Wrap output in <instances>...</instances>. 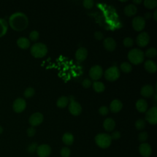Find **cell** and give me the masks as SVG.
Segmentation results:
<instances>
[{"label":"cell","mask_w":157,"mask_h":157,"mask_svg":"<svg viewBox=\"0 0 157 157\" xmlns=\"http://www.w3.org/2000/svg\"><path fill=\"white\" fill-rule=\"evenodd\" d=\"M9 23L13 29L22 31L27 27L28 20L27 17L23 13L15 12L10 16Z\"/></svg>","instance_id":"6da1fadb"},{"label":"cell","mask_w":157,"mask_h":157,"mask_svg":"<svg viewBox=\"0 0 157 157\" xmlns=\"http://www.w3.org/2000/svg\"><path fill=\"white\" fill-rule=\"evenodd\" d=\"M144 56L143 51L139 48L131 49L128 53V59L132 64L135 65L142 63L144 59Z\"/></svg>","instance_id":"7a4b0ae2"},{"label":"cell","mask_w":157,"mask_h":157,"mask_svg":"<svg viewBox=\"0 0 157 157\" xmlns=\"http://www.w3.org/2000/svg\"><path fill=\"white\" fill-rule=\"evenodd\" d=\"M94 140L95 143L99 147L105 149L110 146L112 140L110 134L106 133H99L95 136Z\"/></svg>","instance_id":"3957f363"},{"label":"cell","mask_w":157,"mask_h":157,"mask_svg":"<svg viewBox=\"0 0 157 157\" xmlns=\"http://www.w3.org/2000/svg\"><path fill=\"white\" fill-rule=\"evenodd\" d=\"M48 49L45 44L38 42L33 44L30 49L31 55L37 58H42L46 55Z\"/></svg>","instance_id":"277c9868"},{"label":"cell","mask_w":157,"mask_h":157,"mask_svg":"<svg viewBox=\"0 0 157 157\" xmlns=\"http://www.w3.org/2000/svg\"><path fill=\"white\" fill-rule=\"evenodd\" d=\"M120 75V72L118 67L115 66L109 67L104 72V77L106 80L113 82L117 80Z\"/></svg>","instance_id":"5b68a950"},{"label":"cell","mask_w":157,"mask_h":157,"mask_svg":"<svg viewBox=\"0 0 157 157\" xmlns=\"http://www.w3.org/2000/svg\"><path fill=\"white\" fill-rule=\"evenodd\" d=\"M145 118L151 124H156L157 123V107L154 106L145 112Z\"/></svg>","instance_id":"8992f818"},{"label":"cell","mask_w":157,"mask_h":157,"mask_svg":"<svg viewBox=\"0 0 157 157\" xmlns=\"http://www.w3.org/2000/svg\"><path fill=\"white\" fill-rule=\"evenodd\" d=\"M36 153L39 157H48L52 153V148L48 144H40L38 145L36 150Z\"/></svg>","instance_id":"52a82bcc"},{"label":"cell","mask_w":157,"mask_h":157,"mask_svg":"<svg viewBox=\"0 0 157 157\" xmlns=\"http://www.w3.org/2000/svg\"><path fill=\"white\" fill-rule=\"evenodd\" d=\"M103 71L102 67L99 65L92 66L89 71V75L94 80H98L102 77Z\"/></svg>","instance_id":"ba28073f"},{"label":"cell","mask_w":157,"mask_h":157,"mask_svg":"<svg viewBox=\"0 0 157 157\" xmlns=\"http://www.w3.org/2000/svg\"><path fill=\"white\" fill-rule=\"evenodd\" d=\"M26 107V101L24 99L21 98H17L13 101V105H12L13 110L16 113L22 112L25 109Z\"/></svg>","instance_id":"9c48e42d"},{"label":"cell","mask_w":157,"mask_h":157,"mask_svg":"<svg viewBox=\"0 0 157 157\" xmlns=\"http://www.w3.org/2000/svg\"><path fill=\"white\" fill-rule=\"evenodd\" d=\"M132 26L135 31H140L145 28V20L142 17H135L132 21Z\"/></svg>","instance_id":"30bf717a"},{"label":"cell","mask_w":157,"mask_h":157,"mask_svg":"<svg viewBox=\"0 0 157 157\" xmlns=\"http://www.w3.org/2000/svg\"><path fill=\"white\" fill-rule=\"evenodd\" d=\"M44 120L43 115L40 112H36L33 113L29 118V123L31 126L34 127L40 124Z\"/></svg>","instance_id":"8fae6325"},{"label":"cell","mask_w":157,"mask_h":157,"mask_svg":"<svg viewBox=\"0 0 157 157\" xmlns=\"http://www.w3.org/2000/svg\"><path fill=\"white\" fill-rule=\"evenodd\" d=\"M150 41V36L146 32H142L136 37V43L140 47H144L148 45Z\"/></svg>","instance_id":"7c38bea8"},{"label":"cell","mask_w":157,"mask_h":157,"mask_svg":"<svg viewBox=\"0 0 157 157\" xmlns=\"http://www.w3.org/2000/svg\"><path fill=\"white\" fill-rule=\"evenodd\" d=\"M139 151L143 157H149L152 153V148L149 144L144 142L139 146Z\"/></svg>","instance_id":"4fadbf2b"},{"label":"cell","mask_w":157,"mask_h":157,"mask_svg":"<svg viewBox=\"0 0 157 157\" xmlns=\"http://www.w3.org/2000/svg\"><path fill=\"white\" fill-rule=\"evenodd\" d=\"M69 111L72 115L77 116L82 112V106L75 101H71L69 104Z\"/></svg>","instance_id":"5bb4252c"},{"label":"cell","mask_w":157,"mask_h":157,"mask_svg":"<svg viewBox=\"0 0 157 157\" xmlns=\"http://www.w3.org/2000/svg\"><path fill=\"white\" fill-rule=\"evenodd\" d=\"M155 90L151 85H145L140 89V94L145 98H150L155 94Z\"/></svg>","instance_id":"9a60e30c"},{"label":"cell","mask_w":157,"mask_h":157,"mask_svg":"<svg viewBox=\"0 0 157 157\" xmlns=\"http://www.w3.org/2000/svg\"><path fill=\"white\" fill-rule=\"evenodd\" d=\"M103 45L107 50L112 52L115 49L117 44L112 37H107L103 41Z\"/></svg>","instance_id":"2e32d148"},{"label":"cell","mask_w":157,"mask_h":157,"mask_svg":"<svg viewBox=\"0 0 157 157\" xmlns=\"http://www.w3.org/2000/svg\"><path fill=\"white\" fill-rule=\"evenodd\" d=\"M87 55H88V51L84 47L78 48L75 53V56L76 59L80 62H82L85 61L87 57Z\"/></svg>","instance_id":"e0dca14e"},{"label":"cell","mask_w":157,"mask_h":157,"mask_svg":"<svg viewBox=\"0 0 157 157\" xmlns=\"http://www.w3.org/2000/svg\"><path fill=\"white\" fill-rule=\"evenodd\" d=\"M137 110L140 113H144L147 110L148 104L144 99H139L136 103Z\"/></svg>","instance_id":"ac0fdd59"},{"label":"cell","mask_w":157,"mask_h":157,"mask_svg":"<svg viewBox=\"0 0 157 157\" xmlns=\"http://www.w3.org/2000/svg\"><path fill=\"white\" fill-rule=\"evenodd\" d=\"M137 12V8L136 5L132 4H129L125 6L124 8V13L128 17H132L136 14Z\"/></svg>","instance_id":"d6986e66"},{"label":"cell","mask_w":157,"mask_h":157,"mask_svg":"<svg viewBox=\"0 0 157 157\" xmlns=\"http://www.w3.org/2000/svg\"><path fill=\"white\" fill-rule=\"evenodd\" d=\"M103 127L104 129L108 132L112 131L115 127V122L111 118H106L103 122Z\"/></svg>","instance_id":"ffe728a7"},{"label":"cell","mask_w":157,"mask_h":157,"mask_svg":"<svg viewBox=\"0 0 157 157\" xmlns=\"http://www.w3.org/2000/svg\"><path fill=\"white\" fill-rule=\"evenodd\" d=\"M144 68L149 73H155L157 69V66L155 61L148 59L144 63Z\"/></svg>","instance_id":"44dd1931"},{"label":"cell","mask_w":157,"mask_h":157,"mask_svg":"<svg viewBox=\"0 0 157 157\" xmlns=\"http://www.w3.org/2000/svg\"><path fill=\"white\" fill-rule=\"evenodd\" d=\"M123 107L122 102L118 99L113 100L110 104V109L113 113H117L121 110Z\"/></svg>","instance_id":"7402d4cb"},{"label":"cell","mask_w":157,"mask_h":157,"mask_svg":"<svg viewBox=\"0 0 157 157\" xmlns=\"http://www.w3.org/2000/svg\"><path fill=\"white\" fill-rule=\"evenodd\" d=\"M17 44L21 49H27L30 46V42L26 37H20L17 39Z\"/></svg>","instance_id":"603a6c76"},{"label":"cell","mask_w":157,"mask_h":157,"mask_svg":"<svg viewBox=\"0 0 157 157\" xmlns=\"http://www.w3.org/2000/svg\"><path fill=\"white\" fill-rule=\"evenodd\" d=\"M62 141L66 145H71L74 143V137L71 132H66L63 135Z\"/></svg>","instance_id":"cb8c5ba5"},{"label":"cell","mask_w":157,"mask_h":157,"mask_svg":"<svg viewBox=\"0 0 157 157\" xmlns=\"http://www.w3.org/2000/svg\"><path fill=\"white\" fill-rule=\"evenodd\" d=\"M8 30V23L6 20L0 18V37L4 36Z\"/></svg>","instance_id":"d4e9b609"},{"label":"cell","mask_w":157,"mask_h":157,"mask_svg":"<svg viewBox=\"0 0 157 157\" xmlns=\"http://www.w3.org/2000/svg\"><path fill=\"white\" fill-rule=\"evenodd\" d=\"M69 103V99L67 97L63 96L59 97L56 101V105L59 108H64Z\"/></svg>","instance_id":"484cf974"},{"label":"cell","mask_w":157,"mask_h":157,"mask_svg":"<svg viewBox=\"0 0 157 157\" xmlns=\"http://www.w3.org/2000/svg\"><path fill=\"white\" fill-rule=\"evenodd\" d=\"M93 88L94 90L96 92L101 93V92H102V91H104V90H105V85H104V84L102 82H101L95 81L94 82H93Z\"/></svg>","instance_id":"4316f807"},{"label":"cell","mask_w":157,"mask_h":157,"mask_svg":"<svg viewBox=\"0 0 157 157\" xmlns=\"http://www.w3.org/2000/svg\"><path fill=\"white\" fill-rule=\"evenodd\" d=\"M157 55V51L156 49L154 47H151L148 48L146 51L145 53H144V56H147L148 58H155Z\"/></svg>","instance_id":"83f0119b"},{"label":"cell","mask_w":157,"mask_h":157,"mask_svg":"<svg viewBox=\"0 0 157 157\" xmlns=\"http://www.w3.org/2000/svg\"><path fill=\"white\" fill-rule=\"evenodd\" d=\"M121 70L124 73H129L132 71V66L128 62H123L120 64Z\"/></svg>","instance_id":"f1b7e54d"},{"label":"cell","mask_w":157,"mask_h":157,"mask_svg":"<svg viewBox=\"0 0 157 157\" xmlns=\"http://www.w3.org/2000/svg\"><path fill=\"white\" fill-rule=\"evenodd\" d=\"M144 4L145 7L152 9H155L157 6V1L156 0H145Z\"/></svg>","instance_id":"f546056e"},{"label":"cell","mask_w":157,"mask_h":157,"mask_svg":"<svg viewBox=\"0 0 157 157\" xmlns=\"http://www.w3.org/2000/svg\"><path fill=\"white\" fill-rule=\"evenodd\" d=\"M146 125V123L145 120L142 118L138 119L135 122V127L137 130H142L145 128Z\"/></svg>","instance_id":"4dcf8cb0"},{"label":"cell","mask_w":157,"mask_h":157,"mask_svg":"<svg viewBox=\"0 0 157 157\" xmlns=\"http://www.w3.org/2000/svg\"><path fill=\"white\" fill-rule=\"evenodd\" d=\"M35 94V90L32 87H28L26 88L24 91V96L26 98H30L33 97Z\"/></svg>","instance_id":"1f68e13d"},{"label":"cell","mask_w":157,"mask_h":157,"mask_svg":"<svg viewBox=\"0 0 157 157\" xmlns=\"http://www.w3.org/2000/svg\"><path fill=\"white\" fill-rule=\"evenodd\" d=\"M60 155L62 157H69L71 155V150L67 147H63L60 150Z\"/></svg>","instance_id":"d6a6232c"},{"label":"cell","mask_w":157,"mask_h":157,"mask_svg":"<svg viewBox=\"0 0 157 157\" xmlns=\"http://www.w3.org/2000/svg\"><path fill=\"white\" fill-rule=\"evenodd\" d=\"M148 138V134L146 131H142L139 134L138 139L142 143L145 142Z\"/></svg>","instance_id":"836d02e7"},{"label":"cell","mask_w":157,"mask_h":157,"mask_svg":"<svg viewBox=\"0 0 157 157\" xmlns=\"http://www.w3.org/2000/svg\"><path fill=\"white\" fill-rule=\"evenodd\" d=\"M38 147V144L37 142H32L29 144L27 147V151L30 153H33L36 151L37 148Z\"/></svg>","instance_id":"e575fe53"},{"label":"cell","mask_w":157,"mask_h":157,"mask_svg":"<svg viewBox=\"0 0 157 157\" xmlns=\"http://www.w3.org/2000/svg\"><path fill=\"white\" fill-rule=\"evenodd\" d=\"M29 39L32 41H36L39 37V33L36 31V30H34V31H32L29 35Z\"/></svg>","instance_id":"d590c367"},{"label":"cell","mask_w":157,"mask_h":157,"mask_svg":"<svg viewBox=\"0 0 157 157\" xmlns=\"http://www.w3.org/2000/svg\"><path fill=\"white\" fill-rule=\"evenodd\" d=\"M123 45L126 47H130L131 46H132L133 44H134V41H133V39L131 37H125L124 39H123Z\"/></svg>","instance_id":"8d00e7d4"},{"label":"cell","mask_w":157,"mask_h":157,"mask_svg":"<svg viewBox=\"0 0 157 157\" xmlns=\"http://www.w3.org/2000/svg\"><path fill=\"white\" fill-rule=\"evenodd\" d=\"M83 5L86 9H91L94 6V1L92 0H84Z\"/></svg>","instance_id":"74e56055"},{"label":"cell","mask_w":157,"mask_h":157,"mask_svg":"<svg viewBox=\"0 0 157 157\" xmlns=\"http://www.w3.org/2000/svg\"><path fill=\"white\" fill-rule=\"evenodd\" d=\"M109 110L108 107L106 106H104V105L100 107L99 109V113L101 115H103V116L107 115L109 113Z\"/></svg>","instance_id":"f35d334b"},{"label":"cell","mask_w":157,"mask_h":157,"mask_svg":"<svg viewBox=\"0 0 157 157\" xmlns=\"http://www.w3.org/2000/svg\"><path fill=\"white\" fill-rule=\"evenodd\" d=\"M36 129L34 127H33V126L28 128L27 129V130H26L27 135H28V137H33L36 134Z\"/></svg>","instance_id":"ab89813d"},{"label":"cell","mask_w":157,"mask_h":157,"mask_svg":"<svg viewBox=\"0 0 157 157\" xmlns=\"http://www.w3.org/2000/svg\"><path fill=\"white\" fill-rule=\"evenodd\" d=\"M110 137H111V139L112 140H118L121 137V134L120 132V131H113V132H112L111 135H110Z\"/></svg>","instance_id":"60d3db41"},{"label":"cell","mask_w":157,"mask_h":157,"mask_svg":"<svg viewBox=\"0 0 157 157\" xmlns=\"http://www.w3.org/2000/svg\"><path fill=\"white\" fill-rule=\"evenodd\" d=\"M91 84H92V82L89 78H85L82 82V86L85 88H89L91 85Z\"/></svg>","instance_id":"b9f144b4"},{"label":"cell","mask_w":157,"mask_h":157,"mask_svg":"<svg viewBox=\"0 0 157 157\" xmlns=\"http://www.w3.org/2000/svg\"><path fill=\"white\" fill-rule=\"evenodd\" d=\"M94 38L98 40H102L104 38V35L102 33H101V31H96L94 34Z\"/></svg>","instance_id":"7bdbcfd3"},{"label":"cell","mask_w":157,"mask_h":157,"mask_svg":"<svg viewBox=\"0 0 157 157\" xmlns=\"http://www.w3.org/2000/svg\"><path fill=\"white\" fill-rule=\"evenodd\" d=\"M144 19L145 20H149L151 18V13L150 12H147L144 14Z\"/></svg>","instance_id":"ee69618b"},{"label":"cell","mask_w":157,"mask_h":157,"mask_svg":"<svg viewBox=\"0 0 157 157\" xmlns=\"http://www.w3.org/2000/svg\"><path fill=\"white\" fill-rule=\"evenodd\" d=\"M153 19L155 21L157 20V10L156 9L153 13Z\"/></svg>","instance_id":"f6af8a7d"},{"label":"cell","mask_w":157,"mask_h":157,"mask_svg":"<svg viewBox=\"0 0 157 157\" xmlns=\"http://www.w3.org/2000/svg\"><path fill=\"white\" fill-rule=\"evenodd\" d=\"M142 0H134L132 1V2L136 4H140V3H142Z\"/></svg>","instance_id":"bcb514c9"},{"label":"cell","mask_w":157,"mask_h":157,"mask_svg":"<svg viewBox=\"0 0 157 157\" xmlns=\"http://www.w3.org/2000/svg\"><path fill=\"white\" fill-rule=\"evenodd\" d=\"M68 99H69V101H70V102L73 101H75L74 97L73 96H70L68 98Z\"/></svg>","instance_id":"7dc6e473"},{"label":"cell","mask_w":157,"mask_h":157,"mask_svg":"<svg viewBox=\"0 0 157 157\" xmlns=\"http://www.w3.org/2000/svg\"><path fill=\"white\" fill-rule=\"evenodd\" d=\"M3 131H4L3 128H2L1 126H0V134L3 132Z\"/></svg>","instance_id":"c3c4849f"},{"label":"cell","mask_w":157,"mask_h":157,"mask_svg":"<svg viewBox=\"0 0 157 157\" xmlns=\"http://www.w3.org/2000/svg\"><path fill=\"white\" fill-rule=\"evenodd\" d=\"M127 1H121V2H126Z\"/></svg>","instance_id":"681fc988"}]
</instances>
